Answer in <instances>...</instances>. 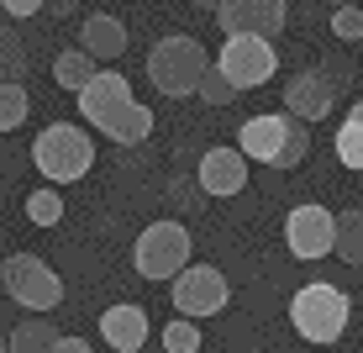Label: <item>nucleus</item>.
Returning <instances> with one entry per match:
<instances>
[{
    "label": "nucleus",
    "mask_w": 363,
    "mask_h": 353,
    "mask_svg": "<svg viewBox=\"0 0 363 353\" xmlns=\"http://www.w3.org/2000/svg\"><path fill=\"white\" fill-rule=\"evenodd\" d=\"M32 163L48 185H74L95 169V137L79 127V121H48L43 132L32 137Z\"/></svg>",
    "instance_id": "f257e3e1"
},
{
    "label": "nucleus",
    "mask_w": 363,
    "mask_h": 353,
    "mask_svg": "<svg viewBox=\"0 0 363 353\" xmlns=\"http://www.w3.org/2000/svg\"><path fill=\"white\" fill-rule=\"evenodd\" d=\"M206 74H211V58L190 32L158 37L153 53H147V85H153L158 95H169V100L200 95V80H206Z\"/></svg>",
    "instance_id": "f03ea898"
},
{
    "label": "nucleus",
    "mask_w": 363,
    "mask_h": 353,
    "mask_svg": "<svg viewBox=\"0 0 363 353\" xmlns=\"http://www.w3.org/2000/svg\"><path fill=\"white\" fill-rule=\"evenodd\" d=\"M347 322H353V300H347V290H337L327 280H311L290 295V327L316 348L337 343L347 332Z\"/></svg>",
    "instance_id": "7ed1b4c3"
},
{
    "label": "nucleus",
    "mask_w": 363,
    "mask_h": 353,
    "mask_svg": "<svg viewBox=\"0 0 363 353\" xmlns=\"http://www.w3.org/2000/svg\"><path fill=\"white\" fill-rule=\"evenodd\" d=\"M190 254H195V237L184 222H147L143 232H137L132 243V269L143 274V280H158V285H174L184 269H190Z\"/></svg>",
    "instance_id": "20e7f679"
},
{
    "label": "nucleus",
    "mask_w": 363,
    "mask_h": 353,
    "mask_svg": "<svg viewBox=\"0 0 363 353\" xmlns=\"http://www.w3.org/2000/svg\"><path fill=\"white\" fill-rule=\"evenodd\" d=\"M0 290L16 306H27V317H53L64 306V280L53 264H43L37 254H11L0 264Z\"/></svg>",
    "instance_id": "39448f33"
},
{
    "label": "nucleus",
    "mask_w": 363,
    "mask_h": 353,
    "mask_svg": "<svg viewBox=\"0 0 363 353\" xmlns=\"http://www.w3.org/2000/svg\"><path fill=\"white\" fill-rule=\"evenodd\" d=\"M169 300H174V311H179L184 322H211V317H221V311L232 306V285H227V274H221L216 264H190V269L169 285Z\"/></svg>",
    "instance_id": "423d86ee"
},
{
    "label": "nucleus",
    "mask_w": 363,
    "mask_h": 353,
    "mask_svg": "<svg viewBox=\"0 0 363 353\" xmlns=\"http://www.w3.org/2000/svg\"><path fill=\"white\" fill-rule=\"evenodd\" d=\"M216 74L237 95L258 90V85H269L279 74V53H274V43H264V37H227L221 53H216Z\"/></svg>",
    "instance_id": "0eeeda50"
},
{
    "label": "nucleus",
    "mask_w": 363,
    "mask_h": 353,
    "mask_svg": "<svg viewBox=\"0 0 363 353\" xmlns=\"http://www.w3.org/2000/svg\"><path fill=\"white\" fill-rule=\"evenodd\" d=\"M284 248L300 264H316V259L337 254V211H327L321 200L290 206V217H284Z\"/></svg>",
    "instance_id": "6e6552de"
},
{
    "label": "nucleus",
    "mask_w": 363,
    "mask_h": 353,
    "mask_svg": "<svg viewBox=\"0 0 363 353\" xmlns=\"http://www.w3.org/2000/svg\"><path fill=\"white\" fill-rule=\"evenodd\" d=\"M211 16H216V27L227 37H264V43H274L290 27L284 0H221V6H211Z\"/></svg>",
    "instance_id": "1a4fd4ad"
},
{
    "label": "nucleus",
    "mask_w": 363,
    "mask_h": 353,
    "mask_svg": "<svg viewBox=\"0 0 363 353\" xmlns=\"http://www.w3.org/2000/svg\"><path fill=\"white\" fill-rule=\"evenodd\" d=\"M284 116L300 121V127H311V121H327L332 116V106H337V95H332V85L321 80L316 69H295L290 80H284Z\"/></svg>",
    "instance_id": "9d476101"
},
{
    "label": "nucleus",
    "mask_w": 363,
    "mask_h": 353,
    "mask_svg": "<svg viewBox=\"0 0 363 353\" xmlns=\"http://www.w3.org/2000/svg\"><path fill=\"white\" fill-rule=\"evenodd\" d=\"M242 185H247V158L237 148H206L200 153V163H195V190L200 195L227 200V195H242Z\"/></svg>",
    "instance_id": "9b49d317"
},
{
    "label": "nucleus",
    "mask_w": 363,
    "mask_h": 353,
    "mask_svg": "<svg viewBox=\"0 0 363 353\" xmlns=\"http://www.w3.org/2000/svg\"><path fill=\"white\" fill-rule=\"evenodd\" d=\"M147 337H153V322H147V306L137 300H116V306L100 311V343L116 353H143Z\"/></svg>",
    "instance_id": "f8f14e48"
},
{
    "label": "nucleus",
    "mask_w": 363,
    "mask_h": 353,
    "mask_svg": "<svg viewBox=\"0 0 363 353\" xmlns=\"http://www.w3.org/2000/svg\"><path fill=\"white\" fill-rule=\"evenodd\" d=\"M284 137H290V116H284V111H264V116H247L242 127H237V153L274 169L279 153H284Z\"/></svg>",
    "instance_id": "ddd939ff"
},
{
    "label": "nucleus",
    "mask_w": 363,
    "mask_h": 353,
    "mask_svg": "<svg viewBox=\"0 0 363 353\" xmlns=\"http://www.w3.org/2000/svg\"><path fill=\"white\" fill-rule=\"evenodd\" d=\"M74 100H79V116H84V127H100V121H106V116H116L121 106H132L137 95H132L127 74H116V69H100V74H95V80L84 85V90L74 95Z\"/></svg>",
    "instance_id": "4468645a"
},
{
    "label": "nucleus",
    "mask_w": 363,
    "mask_h": 353,
    "mask_svg": "<svg viewBox=\"0 0 363 353\" xmlns=\"http://www.w3.org/2000/svg\"><path fill=\"white\" fill-rule=\"evenodd\" d=\"M79 48L95 58L100 69H111L121 53H127V21L111 16V11H90V16L79 21Z\"/></svg>",
    "instance_id": "2eb2a0df"
},
{
    "label": "nucleus",
    "mask_w": 363,
    "mask_h": 353,
    "mask_svg": "<svg viewBox=\"0 0 363 353\" xmlns=\"http://www.w3.org/2000/svg\"><path fill=\"white\" fill-rule=\"evenodd\" d=\"M153 106H143V100H132V106H121L116 116H106L100 121V137H111V143L116 148H137V143H147V137H153Z\"/></svg>",
    "instance_id": "dca6fc26"
},
{
    "label": "nucleus",
    "mask_w": 363,
    "mask_h": 353,
    "mask_svg": "<svg viewBox=\"0 0 363 353\" xmlns=\"http://www.w3.org/2000/svg\"><path fill=\"white\" fill-rule=\"evenodd\" d=\"M58 337H64V332L53 327V317H21L6 332V343H11V353H53Z\"/></svg>",
    "instance_id": "f3484780"
},
{
    "label": "nucleus",
    "mask_w": 363,
    "mask_h": 353,
    "mask_svg": "<svg viewBox=\"0 0 363 353\" xmlns=\"http://www.w3.org/2000/svg\"><path fill=\"white\" fill-rule=\"evenodd\" d=\"M95 74H100V64H95L90 53H84V48H69V53H58V58H53V80L64 85L69 95H79L84 85L95 80Z\"/></svg>",
    "instance_id": "a211bd4d"
},
{
    "label": "nucleus",
    "mask_w": 363,
    "mask_h": 353,
    "mask_svg": "<svg viewBox=\"0 0 363 353\" xmlns=\"http://www.w3.org/2000/svg\"><path fill=\"white\" fill-rule=\"evenodd\" d=\"M337 259L363 269V211H337Z\"/></svg>",
    "instance_id": "6ab92c4d"
},
{
    "label": "nucleus",
    "mask_w": 363,
    "mask_h": 353,
    "mask_svg": "<svg viewBox=\"0 0 363 353\" xmlns=\"http://www.w3.org/2000/svg\"><path fill=\"white\" fill-rule=\"evenodd\" d=\"M27 222L32 227H58V222H64V190L37 185V190L27 195Z\"/></svg>",
    "instance_id": "aec40b11"
},
{
    "label": "nucleus",
    "mask_w": 363,
    "mask_h": 353,
    "mask_svg": "<svg viewBox=\"0 0 363 353\" xmlns=\"http://www.w3.org/2000/svg\"><path fill=\"white\" fill-rule=\"evenodd\" d=\"M21 74H27V43L0 27V85H21Z\"/></svg>",
    "instance_id": "412c9836"
},
{
    "label": "nucleus",
    "mask_w": 363,
    "mask_h": 353,
    "mask_svg": "<svg viewBox=\"0 0 363 353\" xmlns=\"http://www.w3.org/2000/svg\"><path fill=\"white\" fill-rule=\"evenodd\" d=\"M27 111H32L27 85H0V137H6V132H16L21 121H27Z\"/></svg>",
    "instance_id": "4be33fe9"
},
{
    "label": "nucleus",
    "mask_w": 363,
    "mask_h": 353,
    "mask_svg": "<svg viewBox=\"0 0 363 353\" xmlns=\"http://www.w3.org/2000/svg\"><path fill=\"white\" fill-rule=\"evenodd\" d=\"M164 353H200V322H184V317H169L164 332H158Z\"/></svg>",
    "instance_id": "5701e85b"
},
{
    "label": "nucleus",
    "mask_w": 363,
    "mask_h": 353,
    "mask_svg": "<svg viewBox=\"0 0 363 353\" xmlns=\"http://www.w3.org/2000/svg\"><path fill=\"white\" fill-rule=\"evenodd\" d=\"M337 163L353 169V174H363V127H353V121L337 127Z\"/></svg>",
    "instance_id": "b1692460"
},
{
    "label": "nucleus",
    "mask_w": 363,
    "mask_h": 353,
    "mask_svg": "<svg viewBox=\"0 0 363 353\" xmlns=\"http://www.w3.org/2000/svg\"><path fill=\"white\" fill-rule=\"evenodd\" d=\"M311 158V127H300V121H290V137H284V153L274 169H300V163Z\"/></svg>",
    "instance_id": "393cba45"
},
{
    "label": "nucleus",
    "mask_w": 363,
    "mask_h": 353,
    "mask_svg": "<svg viewBox=\"0 0 363 353\" xmlns=\"http://www.w3.org/2000/svg\"><path fill=\"white\" fill-rule=\"evenodd\" d=\"M332 32L342 37V43H358L363 37V6H353V0H342V6H332Z\"/></svg>",
    "instance_id": "a878e982"
},
{
    "label": "nucleus",
    "mask_w": 363,
    "mask_h": 353,
    "mask_svg": "<svg viewBox=\"0 0 363 353\" xmlns=\"http://www.w3.org/2000/svg\"><path fill=\"white\" fill-rule=\"evenodd\" d=\"M316 74L332 85V95H347V90H353V64H347L342 53H327V58L316 64Z\"/></svg>",
    "instance_id": "bb28decb"
},
{
    "label": "nucleus",
    "mask_w": 363,
    "mask_h": 353,
    "mask_svg": "<svg viewBox=\"0 0 363 353\" xmlns=\"http://www.w3.org/2000/svg\"><path fill=\"white\" fill-rule=\"evenodd\" d=\"M200 100H206V106H232V100H237V90L216 74V64H211V74L200 80Z\"/></svg>",
    "instance_id": "cd10ccee"
},
{
    "label": "nucleus",
    "mask_w": 363,
    "mask_h": 353,
    "mask_svg": "<svg viewBox=\"0 0 363 353\" xmlns=\"http://www.w3.org/2000/svg\"><path fill=\"white\" fill-rule=\"evenodd\" d=\"M0 11H6L11 21H27V16H37V11H43V6H37V0H6V6H0Z\"/></svg>",
    "instance_id": "c85d7f7f"
},
{
    "label": "nucleus",
    "mask_w": 363,
    "mask_h": 353,
    "mask_svg": "<svg viewBox=\"0 0 363 353\" xmlns=\"http://www.w3.org/2000/svg\"><path fill=\"white\" fill-rule=\"evenodd\" d=\"M53 353H95V348L84 343V337H69V332H64V337L53 343Z\"/></svg>",
    "instance_id": "c756f323"
},
{
    "label": "nucleus",
    "mask_w": 363,
    "mask_h": 353,
    "mask_svg": "<svg viewBox=\"0 0 363 353\" xmlns=\"http://www.w3.org/2000/svg\"><path fill=\"white\" fill-rule=\"evenodd\" d=\"M342 121H353V127H363V100H353V106H347V116Z\"/></svg>",
    "instance_id": "7c9ffc66"
},
{
    "label": "nucleus",
    "mask_w": 363,
    "mask_h": 353,
    "mask_svg": "<svg viewBox=\"0 0 363 353\" xmlns=\"http://www.w3.org/2000/svg\"><path fill=\"white\" fill-rule=\"evenodd\" d=\"M0 353H11V343H6V337H0Z\"/></svg>",
    "instance_id": "2f4dec72"
}]
</instances>
